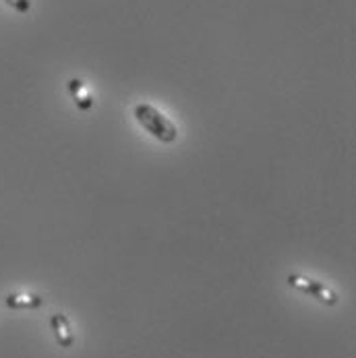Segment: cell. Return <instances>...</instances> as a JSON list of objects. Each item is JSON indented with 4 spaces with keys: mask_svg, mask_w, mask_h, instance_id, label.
Here are the masks:
<instances>
[{
    "mask_svg": "<svg viewBox=\"0 0 356 358\" xmlns=\"http://www.w3.org/2000/svg\"><path fill=\"white\" fill-rule=\"evenodd\" d=\"M135 118L162 143H174L178 137L176 127L159 110H155L152 103H137L135 106Z\"/></svg>",
    "mask_w": 356,
    "mask_h": 358,
    "instance_id": "1",
    "label": "cell"
},
{
    "mask_svg": "<svg viewBox=\"0 0 356 358\" xmlns=\"http://www.w3.org/2000/svg\"><path fill=\"white\" fill-rule=\"evenodd\" d=\"M288 284H290L294 290L303 292L306 296H313L315 301H319V303H323V305H327V307H336V305H338L336 292L329 290L327 286H323V284L317 282V280H311V278L301 275V273H290V275H288Z\"/></svg>",
    "mask_w": 356,
    "mask_h": 358,
    "instance_id": "2",
    "label": "cell"
},
{
    "mask_svg": "<svg viewBox=\"0 0 356 358\" xmlns=\"http://www.w3.org/2000/svg\"><path fill=\"white\" fill-rule=\"evenodd\" d=\"M50 327L60 348H71V346L75 344L73 327H71V321H69V317H66L64 313H54V315H52Z\"/></svg>",
    "mask_w": 356,
    "mask_h": 358,
    "instance_id": "3",
    "label": "cell"
},
{
    "mask_svg": "<svg viewBox=\"0 0 356 358\" xmlns=\"http://www.w3.org/2000/svg\"><path fill=\"white\" fill-rule=\"evenodd\" d=\"M66 90H69L75 106L79 108V112H90L94 108V98L85 92V83L81 79H77V77L69 79L66 81Z\"/></svg>",
    "mask_w": 356,
    "mask_h": 358,
    "instance_id": "4",
    "label": "cell"
},
{
    "mask_svg": "<svg viewBox=\"0 0 356 358\" xmlns=\"http://www.w3.org/2000/svg\"><path fill=\"white\" fill-rule=\"evenodd\" d=\"M4 305L10 310H36L44 305V299L40 294H8Z\"/></svg>",
    "mask_w": 356,
    "mask_h": 358,
    "instance_id": "5",
    "label": "cell"
},
{
    "mask_svg": "<svg viewBox=\"0 0 356 358\" xmlns=\"http://www.w3.org/2000/svg\"><path fill=\"white\" fill-rule=\"evenodd\" d=\"M2 2H6L10 8H15L21 15H27L31 10V0H2Z\"/></svg>",
    "mask_w": 356,
    "mask_h": 358,
    "instance_id": "6",
    "label": "cell"
}]
</instances>
